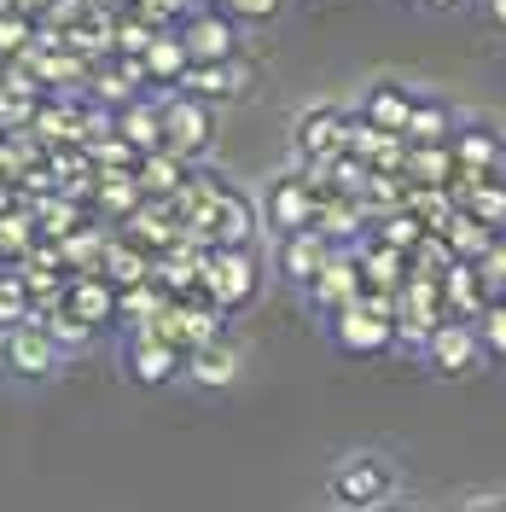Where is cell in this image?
<instances>
[{
    "mask_svg": "<svg viewBox=\"0 0 506 512\" xmlns=\"http://www.w3.org/2000/svg\"><path fill=\"white\" fill-rule=\"evenodd\" d=\"M454 512H506V489H477V495H466Z\"/></svg>",
    "mask_w": 506,
    "mask_h": 512,
    "instance_id": "obj_32",
    "label": "cell"
},
{
    "mask_svg": "<svg viewBox=\"0 0 506 512\" xmlns=\"http://www.w3.org/2000/svg\"><path fill=\"white\" fill-rule=\"evenodd\" d=\"M367 280H361V256L355 251H332V262L320 268V280L309 291H315V303L326 309V315H338V309H349L355 297H367Z\"/></svg>",
    "mask_w": 506,
    "mask_h": 512,
    "instance_id": "obj_12",
    "label": "cell"
},
{
    "mask_svg": "<svg viewBox=\"0 0 506 512\" xmlns=\"http://www.w3.org/2000/svg\"><path fill=\"white\" fill-rule=\"evenodd\" d=\"M251 88V64L239 59H222V64H192L187 70V94L198 99H233Z\"/></svg>",
    "mask_w": 506,
    "mask_h": 512,
    "instance_id": "obj_17",
    "label": "cell"
},
{
    "mask_svg": "<svg viewBox=\"0 0 506 512\" xmlns=\"http://www.w3.org/2000/svg\"><path fill=\"white\" fill-rule=\"evenodd\" d=\"M0 367H6L12 379L53 384L64 373V350L53 344V332L35 315V320H24V326H6V332H0Z\"/></svg>",
    "mask_w": 506,
    "mask_h": 512,
    "instance_id": "obj_5",
    "label": "cell"
},
{
    "mask_svg": "<svg viewBox=\"0 0 506 512\" xmlns=\"http://www.w3.org/2000/svg\"><path fill=\"white\" fill-rule=\"evenodd\" d=\"M35 291H30V274H24V262H0V332L6 326H24L35 320Z\"/></svg>",
    "mask_w": 506,
    "mask_h": 512,
    "instance_id": "obj_20",
    "label": "cell"
},
{
    "mask_svg": "<svg viewBox=\"0 0 506 512\" xmlns=\"http://www.w3.org/2000/svg\"><path fill=\"white\" fill-rule=\"evenodd\" d=\"M227 12H239V18H274L280 12V0H222Z\"/></svg>",
    "mask_w": 506,
    "mask_h": 512,
    "instance_id": "obj_33",
    "label": "cell"
},
{
    "mask_svg": "<svg viewBox=\"0 0 506 512\" xmlns=\"http://www.w3.org/2000/svg\"><path fill=\"white\" fill-rule=\"evenodd\" d=\"M402 495V472L384 448H344L326 466V507L332 512H373Z\"/></svg>",
    "mask_w": 506,
    "mask_h": 512,
    "instance_id": "obj_1",
    "label": "cell"
},
{
    "mask_svg": "<svg viewBox=\"0 0 506 512\" xmlns=\"http://www.w3.org/2000/svg\"><path fill=\"white\" fill-rule=\"evenodd\" d=\"M99 274H105L117 291H128V286L158 280V262L146 256V245H134V239H111V251H105V268H99Z\"/></svg>",
    "mask_w": 506,
    "mask_h": 512,
    "instance_id": "obj_18",
    "label": "cell"
},
{
    "mask_svg": "<svg viewBox=\"0 0 506 512\" xmlns=\"http://www.w3.org/2000/svg\"><path fill=\"white\" fill-rule=\"evenodd\" d=\"M326 262H332V239H326L320 227H303V233H280V245H274V274H280L285 286H297V291L315 286Z\"/></svg>",
    "mask_w": 506,
    "mask_h": 512,
    "instance_id": "obj_8",
    "label": "cell"
},
{
    "mask_svg": "<svg viewBox=\"0 0 506 512\" xmlns=\"http://www.w3.org/2000/svg\"><path fill=\"white\" fill-rule=\"evenodd\" d=\"M454 146H408V187H454Z\"/></svg>",
    "mask_w": 506,
    "mask_h": 512,
    "instance_id": "obj_24",
    "label": "cell"
},
{
    "mask_svg": "<svg viewBox=\"0 0 506 512\" xmlns=\"http://www.w3.org/2000/svg\"><path fill=\"white\" fill-rule=\"evenodd\" d=\"M332 338H338L344 355H384L402 338V332H396V297H379V291L355 297L349 309L332 315Z\"/></svg>",
    "mask_w": 506,
    "mask_h": 512,
    "instance_id": "obj_3",
    "label": "cell"
},
{
    "mask_svg": "<svg viewBox=\"0 0 506 512\" xmlns=\"http://www.w3.org/2000/svg\"><path fill=\"white\" fill-rule=\"evenodd\" d=\"M413 105H419V94L384 76V82H373V88L361 94V105H355V117H361V123H373V128H384V134H408V123H413Z\"/></svg>",
    "mask_w": 506,
    "mask_h": 512,
    "instance_id": "obj_11",
    "label": "cell"
},
{
    "mask_svg": "<svg viewBox=\"0 0 506 512\" xmlns=\"http://www.w3.org/2000/svg\"><path fill=\"white\" fill-rule=\"evenodd\" d=\"M41 326L53 332V344H59L64 355H82L88 344H94V326L76 315L70 303H59V309H41Z\"/></svg>",
    "mask_w": 506,
    "mask_h": 512,
    "instance_id": "obj_27",
    "label": "cell"
},
{
    "mask_svg": "<svg viewBox=\"0 0 506 512\" xmlns=\"http://www.w3.org/2000/svg\"><path fill=\"white\" fill-rule=\"evenodd\" d=\"M349 134H355V111L320 99V105H303L291 117V158L303 163H332L349 152Z\"/></svg>",
    "mask_w": 506,
    "mask_h": 512,
    "instance_id": "obj_4",
    "label": "cell"
},
{
    "mask_svg": "<svg viewBox=\"0 0 506 512\" xmlns=\"http://www.w3.org/2000/svg\"><path fill=\"white\" fill-rule=\"evenodd\" d=\"M373 512H431L425 501H408V495H396V501H384V507H373Z\"/></svg>",
    "mask_w": 506,
    "mask_h": 512,
    "instance_id": "obj_34",
    "label": "cell"
},
{
    "mask_svg": "<svg viewBox=\"0 0 506 512\" xmlns=\"http://www.w3.org/2000/svg\"><path fill=\"white\" fill-rule=\"evenodd\" d=\"M425 6H454V0H425Z\"/></svg>",
    "mask_w": 506,
    "mask_h": 512,
    "instance_id": "obj_37",
    "label": "cell"
},
{
    "mask_svg": "<svg viewBox=\"0 0 506 512\" xmlns=\"http://www.w3.org/2000/svg\"><path fill=\"white\" fill-rule=\"evenodd\" d=\"M35 41H30V18L24 12H0V59H24Z\"/></svg>",
    "mask_w": 506,
    "mask_h": 512,
    "instance_id": "obj_29",
    "label": "cell"
},
{
    "mask_svg": "<svg viewBox=\"0 0 506 512\" xmlns=\"http://www.w3.org/2000/svg\"><path fill=\"white\" fill-rule=\"evenodd\" d=\"M140 64H146V82H163V88H175V82H187L192 70V53L181 35H158L146 53H140Z\"/></svg>",
    "mask_w": 506,
    "mask_h": 512,
    "instance_id": "obj_22",
    "label": "cell"
},
{
    "mask_svg": "<svg viewBox=\"0 0 506 512\" xmlns=\"http://www.w3.org/2000/svg\"><path fill=\"white\" fill-rule=\"evenodd\" d=\"M256 204H262V222L274 233H303V227H320V187L309 181V169L291 158V169L268 175L256 187Z\"/></svg>",
    "mask_w": 506,
    "mask_h": 512,
    "instance_id": "obj_2",
    "label": "cell"
},
{
    "mask_svg": "<svg viewBox=\"0 0 506 512\" xmlns=\"http://www.w3.org/2000/svg\"><path fill=\"white\" fill-rule=\"evenodd\" d=\"M41 245V227H35V210H0V262H24V256Z\"/></svg>",
    "mask_w": 506,
    "mask_h": 512,
    "instance_id": "obj_25",
    "label": "cell"
},
{
    "mask_svg": "<svg viewBox=\"0 0 506 512\" xmlns=\"http://www.w3.org/2000/svg\"><path fill=\"white\" fill-rule=\"evenodd\" d=\"M210 140H216V111H210V99H163V152H175V158H204L210 152Z\"/></svg>",
    "mask_w": 506,
    "mask_h": 512,
    "instance_id": "obj_7",
    "label": "cell"
},
{
    "mask_svg": "<svg viewBox=\"0 0 506 512\" xmlns=\"http://www.w3.org/2000/svg\"><path fill=\"white\" fill-rule=\"evenodd\" d=\"M181 41H187L192 64H222V59H239V35H233V24H227L222 12H192L187 30H181Z\"/></svg>",
    "mask_w": 506,
    "mask_h": 512,
    "instance_id": "obj_13",
    "label": "cell"
},
{
    "mask_svg": "<svg viewBox=\"0 0 506 512\" xmlns=\"http://www.w3.org/2000/svg\"><path fill=\"white\" fill-rule=\"evenodd\" d=\"M256 274H262V268H256V251L210 245V251H204V280H198V286H204V297L227 315V309H245V303L256 297Z\"/></svg>",
    "mask_w": 506,
    "mask_h": 512,
    "instance_id": "obj_6",
    "label": "cell"
},
{
    "mask_svg": "<svg viewBox=\"0 0 506 512\" xmlns=\"http://www.w3.org/2000/svg\"><path fill=\"white\" fill-rule=\"evenodd\" d=\"M495 175H501V181H506V146H501V169H495Z\"/></svg>",
    "mask_w": 506,
    "mask_h": 512,
    "instance_id": "obj_36",
    "label": "cell"
},
{
    "mask_svg": "<svg viewBox=\"0 0 506 512\" xmlns=\"http://www.w3.org/2000/svg\"><path fill=\"white\" fill-rule=\"evenodd\" d=\"M239 367H245V350L216 332V338H204V344H192L187 350L181 379H187L192 390H233V384H239Z\"/></svg>",
    "mask_w": 506,
    "mask_h": 512,
    "instance_id": "obj_9",
    "label": "cell"
},
{
    "mask_svg": "<svg viewBox=\"0 0 506 512\" xmlns=\"http://www.w3.org/2000/svg\"><path fill=\"white\" fill-rule=\"evenodd\" d=\"M64 303L76 309V315L88 320V326H111V320L123 315V291L111 286L105 274H70V291H64Z\"/></svg>",
    "mask_w": 506,
    "mask_h": 512,
    "instance_id": "obj_15",
    "label": "cell"
},
{
    "mask_svg": "<svg viewBox=\"0 0 506 512\" xmlns=\"http://www.w3.org/2000/svg\"><path fill=\"white\" fill-rule=\"evenodd\" d=\"M419 355H425L437 373H448V379H454V373H472L477 361H483V332H477V320H454L448 315Z\"/></svg>",
    "mask_w": 506,
    "mask_h": 512,
    "instance_id": "obj_10",
    "label": "cell"
},
{
    "mask_svg": "<svg viewBox=\"0 0 506 512\" xmlns=\"http://www.w3.org/2000/svg\"><path fill=\"white\" fill-rule=\"evenodd\" d=\"M128 379H140V384H169L187 361H181V350L175 344H163V338H152V332H140L134 326V338H128Z\"/></svg>",
    "mask_w": 506,
    "mask_h": 512,
    "instance_id": "obj_14",
    "label": "cell"
},
{
    "mask_svg": "<svg viewBox=\"0 0 506 512\" xmlns=\"http://www.w3.org/2000/svg\"><path fill=\"white\" fill-rule=\"evenodd\" d=\"M460 210H472L483 227H495V233H501V227H506V181H501V175L477 181L472 192H460Z\"/></svg>",
    "mask_w": 506,
    "mask_h": 512,
    "instance_id": "obj_28",
    "label": "cell"
},
{
    "mask_svg": "<svg viewBox=\"0 0 506 512\" xmlns=\"http://www.w3.org/2000/svg\"><path fill=\"white\" fill-rule=\"evenodd\" d=\"M489 18H495V24L506 30V0H489Z\"/></svg>",
    "mask_w": 506,
    "mask_h": 512,
    "instance_id": "obj_35",
    "label": "cell"
},
{
    "mask_svg": "<svg viewBox=\"0 0 506 512\" xmlns=\"http://www.w3.org/2000/svg\"><path fill=\"white\" fill-rule=\"evenodd\" d=\"M117 134H123L140 158H146V152H163V105H152V99H128V111L117 117Z\"/></svg>",
    "mask_w": 506,
    "mask_h": 512,
    "instance_id": "obj_19",
    "label": "cell"
},
{
    "mask_svg": "<svg viewBox=\"0 0 506 512\" xmlns=\"http://www.w3.org/2000/svg\"><path fill=\"white\" fill-rule=\"evenodd\" d=\"M59 251H64V268L99 274V268H105V251H111V239H105L99 227H76V233H64L59 239Z\"/></svg>",
    "mask_w": 506,
    "mask_h": 512,
    "instance_id": "obj_26",
    "label": "cell"
},
{
    "mask_svg": "<svg viewBox=\"0 0 506 512\" xmlns=\"http://www.w3.org/2000/svg\"><path fill=\"white\" fill-rule=\"evenodd\" d=\"M443 297H448V315L454 320H477L495 297L483 286V274H477V262H448L443 268Z\"/></svg>",
    "mask_w": 506,
    "mask_h": 512,
    "instance_id": "obj_16",
    "label": "cell"
},
{
    "mask_svg": "<svg viewBox=\"0 0 506 512\" xmlns=\"http://www.w3.org/2000/svg\"><path fill=\"white\" fill-rule=\"evenodd\" d=\"M454 123H460V117H454L437 94H419V105H413V123H408V146H448Z\"/></svg>",
    "mask_w": 506,
    "mask_h": 512,
    "instance_id": "obj_23",
    "label": "cell"
},
{
    "mask_svg": "<svg viewBox=\"0 0 506 512\" xmlns=\"http://www.w3.org/2000/svg\"><path fill=\"white\" fill-rule=\"evenodd\" d=\"M477 332H483V350L506 361V297H495V303L477 315Z\"/></svg>",
    "mask_w": 506,
    "mask_h": 512,
    "instance_id": "obj_30",
    "label": "cell"
},
{
    "mask_svg": "<svg viewBox=\"0 0 506 512\" xmlns=\"http://www.w3.org/2000/svg\"><path fill=\"white\" fill-rule=\"evenodd\" d=\"M437 239L448 245V256H454V262H477V256L495 245V227H483L472 210H454V216L443 222V233H437Z\"/></svg>",
    "mask_w": 506,
    "mask_h": 512,
    "instance_id": "obj_21",
    "label": "cell"
},
{
    "mask_svg": "<svg viewBox=\"0 0 506 512\" xmlns=\"http://www.w3.org/2000/svg\"><path fill=\"white\" fill-rule=\"evenodd\" d=\"M477 274H483V286H489V297H506V239H495L489 251L477 256Z\"/></svg>",
    "mask_w": 506,
    "mask_h": 512,
    "instance_id": "obj_31",
    "label": "cell"
}]
</instances>
